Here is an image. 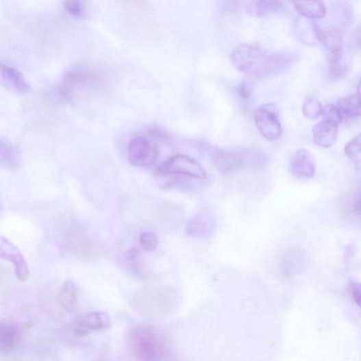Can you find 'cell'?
I'll list each match as a JSON object with an SVG mask.
<instances>
[{"mask_svg":"<svg viewBox=\"0 0 361 361\" xmlns=\"http://www.w3.org/2000/svg\"><path fill=\"white\" fill-rule=\"evenodd\" d=\"M130 347L138 360H173V352L164 333L159 329L140 325L129 334Z\"/></svg>","mask_w":361,"mask_h":361,"instance_id":"obj_1","label":"cell"},{"mask_svg":"<svg viewBox=\"0 0 361 361\" xmlns=\"http://www.w3.org/2000/svg\"><path fill=\"white\" fill-rule=\"evenodd\" d=\"M212 162L220 173L229 175L247 170H261L267 166L269 159L256 149H220L213 151Z\"/></svg>","mask_w":361,"mask_h":361,"instance_id":"obj_2","label":"cell"},{"mask_svg":"<svg viewBox=\"0 0 361 361\" xmlns=\"http://www.w3.org/2000/svg\"><path fill=\"white\" fill-rule=\"evenodd\" d=\"M267 54L257 44L243 43L233 51L230 61L236 70L253 77Z\"/></svg>","mask_w":361,"mask_h":361,"instance_id":"obj_3","label":"cell"},{"mask_svg":"<svg viewBox=\"0 0 361 361\" xmlns=\"http://www.w3.org/2000/svg\"><path fill=\"white\" fill-rule=\"evenodd\" d=\"M157 173L160 177L177 176L195 179H206L207 174L195 159L184 155H177L160 164Z\"/></svg>","mask_w":361,"mask_h":361,"instance_id":"obj_4","label":"cell"},{"mask_svg":"<svg viewBox=\"0 0 361 361\" xmlns=\"http://www.w3.org/2000/svg\"><path fill=\"white\" fill-rule=\"evenodd\" d=\"M129 162L136 166H149L158 159L159 151L155 142L145 136H138L129 143L127 149Z\"/></svg>","mask_w":361,"mask_h":361,"instance_id":"obj_5","label":"cell"},{"mask_svg":"<svg viewBox=\"0 0 361 361\" xmlns=\"http://www.w3.org/2000/svg\"><path fill=\"white\" fill-rule=\"evenodd\" d=\"M254 119L257 129L264 138L273 141L280 138L282 125L271 105L258 108L254 112Z\"/></svg>","mask_w":361,"mask_h":361,"instance_id":"obj_6","label":"cell"},{"mask_svg":"<svg viewBox=\"0 0 361 361\" xmlns=\"http://www.w3.org/2000/svg\"><path fill=\"white\" fill-rule=\"evenodd\" d=\"M0 255L4 260L13 264L16 277L21 282H25L29 278L28 263L17 247L7 238H0Z\"/></svg>","mask_w":361,"mask_h":361,"instance_id":"obj_7","label":"cell"},{"mask_svg":"<svg viewBox=\"0 0 361 361\" xmlns=\"http://www.w3.org/2000/svg\"><path fill=\"white\" fill-rule=\"evenodd\" d=\"M290 173L298 179H309L314 177L316 164L314 157L306 149H299L290 160Z\"/></svg>","mask_w":361,"mask_h":361,"instance_id":"obj_8","label":"cell"},{"mask_svg":"<svg viewBox=\"0 0 361 361\" xmlns=\"http://www.w3.org/2000/svg\"><path fill=\"white\" fill-rule=\"evenodd\" d=\"M109 325L108 317L101 312H88L81 315L75 321V332L79 336L92 332L106 329Z\"/></svg>","mask_w":361,"mask_h":361,"instance_id":"obj_9","label":"cell"},{"mask_svg":"<svg viewBox=\"0 0 361 361\" xmlns=\"http://www.w3.org/2000/svg\"><path fill=\"white\" fill-rule=\"evenodd\" d=\"M294 62V58L286 53H268L259 71L258 79L273 77L280 73Z\"/></svg>","mask_w":361,"mask_h":361,"instance_id":"obj_10","label":"cell"},{"mask_svg":"<svg viewBox=\"0 0 361 361\" xmlns=\"http://www.w3.org/2000/svg\"><path fill=\"white\" fill-rule=\"evenodd\" d=\"M312 31L318 39L329 53L342 51L343 35L339 29H323L316 23L312 24Z\"/></svg>","mask_w":361,"mask_h":361,"instance_id":"obj_11","label":"cell"},{"mask_svg":"<svg viewBox=\"0 0 361 361\" xmlns=\"http://www.w3.org/2000/svg\"><path fill=\"white\" fill-rule=\"evenodd\" d=\"M312 137L318 146L329 148L334 145L338 135V127L330 122L323 121L312 129Z\"/></svg>","mask_w":361,"mask_h":361,"instance_id":"obj_12","label":"cell"},{"mask_svg":"<svg viewBox=\"0 0 361 361\" xmlns=\"http://www.w3.org/2000/svg\"><path fill=\"white\" fill-rule=\"evenodd\" d=\"M1 77L6 86L13 91L24 94L30 90V86L21 72L14 67L1 64Z\"/></svg>","mask_w":361,"mask_h":361,"instance_id":"obj_13","label":"cell"},{"mask_svg":"<svg viewBox=\"0 0 361 361\" xmlns=\"http://www.w3.org/2000/svg\"><path fill=\"white\" fill-rule=\"evenodd\" d=\"M21 339L19 327L11 323L2 322L0 324V352L9 353L17 347Z\"/></svg>","mask_w":361,"mask_h":361,"instance_id":"obj_14","label":"cell"},{"mask_svg":"<svg viewBox=\"0 0 361 361\" xmlns=\"http://www.w3.org/2000/svg\"><path fill=\"white\" fill-rule=\"evenodd\" d=\"M297 12L310 19H321L326 14L323 0H292Z\"/></svg>","mask_w":361,"mask_h":361,"instance_id":"obj_15","label":"cell"},{"mask_svg":"<svg viewBox=\"0 0 361 361\" xmlns=\"http://www.w3.org/2000/svg\"><path fill=\"white\" fill-rule=\"evenodd\" d=\"M60 305L66 311L75 310L78 304V287L72 280L66 281L59 293Z\"/></svg>","mask_w":361,"mask_h":361,"instance_id":"obj_16","label":"cell"},{"mask_svg":"<svg viewBox=\"0 0 361 361\" xmlns=\"http://www.w3.org/2000/svg\"><path fill=\"white\" fill-rule=\"evenodd\" d=\"M328 75L332 81H338L347 74L349 68L344 60L343 51L329 53L328 59Z\"/></svg>","mask_w":361,"mask_h":361,"instance_id":"obj_17","label":"cell"},{"mask_svg":"<svg viewBox=\"0 0 361 361\" xmlns=\"http://www.w3.org/2000/svg\"><path fill=\"white\" fill-rule=\"evenodd\" d=\"M280 0H252L248 5L247 12L253 17H260L280 10Z\"/></svg>","mask_w":361,"mask_h":361,"instance_id":"obj_18","label":"cell"},{"mask_svg":"<svg viewBox=\"0 0 361 361\" xmlns=\"http://www.w3.org/2000/svg\"><path fill=\"white\" fill-rule=\"evenodd\" d=\"M338 107L343 117L354 118L361 116V97L358 94L340 100Z\"/></svg>","mask_w":361,"mask_h":361,"instance_id":"obj_19","label":"cell"},{"mask_svg":"<svg viewBox=\"0 0 361 361\" xmlns=\"http://www.w3.org/2000/svg\"><path fill=\"white\" fill-rule=\"evenodd\" d=\"M62 5L65 11L72 17L84 19L88 15V0H63Z\"/></svg>","mask_w":361,"mask_h":361,"instance_id":"obj_20","label":"cell"},{"mask_svg":"<svg viewBox=\"0 0 361 361\" xmlns=\"http://www.w3.org/2000/svg\"><path fill=\"white\" fill-rule=\"evenodd\" d=\"M1 162L6 167L13 168L18 165V155L16 149L7 142L1 141V150H0Z\"/></svg>","mask_w":361,"mask_h":361,"instance_id":"obj_21","label":"cell"},{"mask_svg":"<svg viewBox=\"0 0 361 361\" xmlns=\"http://www.w3.org/2000/svg\"><path fill=\"white\" fill-rule=\"evenodd\" d=\"M345 152L355 164L361 162V133L347 144Z\"/></svg>","mask_w":361,"mask_h":361,"instance_id":"obj_22","label":"cell"},{"mask_svg":"<svg viewBox=\"0 0 361 361\" xmlns=\"http://www.w3.org/2000/svg\"><path fill=\"white\" fill-rule=\"evenodd\" d=\"M323 107L317 100L310 99L306 100L302 107L304 116L310 120L319 118L323 113Z\"/></svg>","mask_w":361,"mask_h":361,"instance_id":"obj_23","label":"cell"},{"mask_svg":"<svg viewBox=\"0 0 361 361\" xmlns=\"http://www.w3.org/2000/svg\"><path fill=\"white\" fill-rule=\"evenodd\" d=\"M323 120L330 122L336 125H339L343 119V116L338 105H327L323 110Z\"/></svg>","mask_w":361,"mask_h":361,"instance_id":"obj_24","label":"cell"},{"mask_svg":"<svg viewBox=\"0 0 361 361\" xmlns=\"http://www.w3.org/2000/svg\"><path fill=\"white\" fill-rule=\"evenodd\" d=\"M140 243L147 252L154 251L158 246V238L153 232H144L140 236Z\"/></svg>","mask_w":361,"mask_h":361,"instance_id":"obj_25","label":"cell"},{"mask_svg":"<svg viewBox=\"0 0 361 361\" xmlns=\"http://www.w3.org/2000/svg\"><path fill=\"white\" fill-rule=\"evenodd\" d=\"M255 82L254 79L248 77L247 79L239 84L238 90L240 97L245 100L250 98L254 89Z\"/></svg>","mask_w":361,"mask_h":361,"instance_id":"obj_26","label":"cell"},{"mask_svg":"<svg viewBox=\"0 0 361 361\" xmlns=\"http://www.w3.org/2000/svg\"><path fill=\"white\" fill-rule=\"evenodd\" d=\"M349 288L354 302L361 308V283L351 282Z\"/></svg>","mask_w":361,"mask_h":361,"instance_id":"obj_27","label":"cell"},{"mask_svg":"<svg viewBox=\"0 0 361 361\" xmlns=\"http://www.w3.org/2000/svg\"><path fill=\"white\" fill-rule=\"evenodd\" d=\"M353 209L357 213L361 214V197L355 201L353 204Z\"/></svg>","mask_w":361,"mask_h":361,"instance_id":"obj_28","label":"cell"},{"mask_svg":"<svg viewBox=\"0 0 361 361\" xmlns=\"http://www.w3.org/2000/svg\"><path fill=\"white\" fill-rule=\"evenodd\" d=\"M357 94L361 97V77L358 82Z\"/></svg>","mask_w":361,"mask_h":361,"instance_id":"obj_29","label":"cell"},{"mask_svg":"<svg viewBox=\"0 0 361 361\" xmlns=\"http://www.w3.org/2000/svg\"><path fill=\"white\" fill-rule=\"evenodd\" d=\"M358 41L360 44V45L361 46V30L359 32L358 34Z\"/></svg>","mask_w":361,"mask_h":361,"instance_id":"obj_30","label":"cell"}]
</instances>
